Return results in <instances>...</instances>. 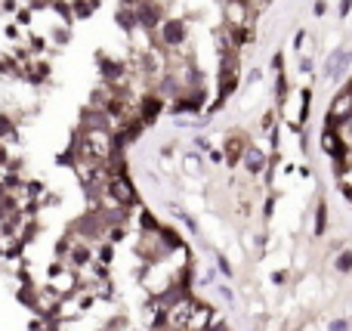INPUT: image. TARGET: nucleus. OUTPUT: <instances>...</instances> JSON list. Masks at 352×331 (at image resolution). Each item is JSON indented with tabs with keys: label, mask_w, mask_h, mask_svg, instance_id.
Instances as JSON below:
<instances>
[{
	"label": "nucleus",
	"mask_w": 352,
	"mask_h": 331,
	"mask_svg": "<svg viewBox=\"0 0 352 331\" xmlns=\"http://www.w3.org/2000/svg\"><path fill=\"white\" fill-rule=\"evenodd\" d=\"M331 331H346V322H343V319H340V322H334Z\"/></svg>",
	"instance_id": "f03ea898"
},
{
	"label": "nucleus",
	"mask_w": 352,
	"mask_h": 331,
	"mask_svg": "<svg viewBox=\"0 0 352 331\" xmlns=\"http://www.w3.org/2000/svg\"><path fill=\"white\" fill-rule=\"evenodd\" d=\"M337 269H343V273H346V269H352V254H343V257L337 260Z\"/></svg>",
	"instance_id": "f257e3e1"
}]
</instances>
